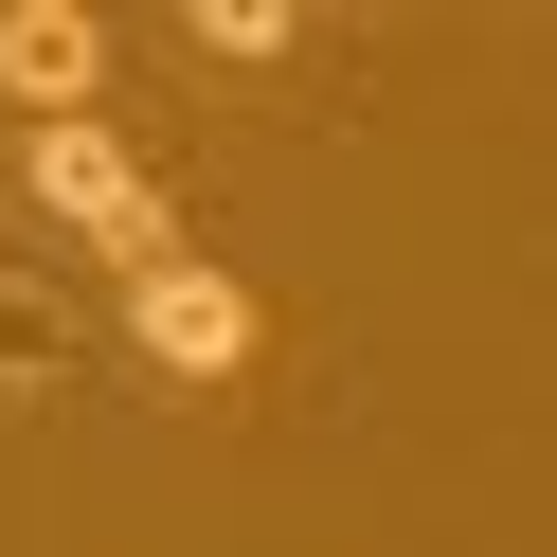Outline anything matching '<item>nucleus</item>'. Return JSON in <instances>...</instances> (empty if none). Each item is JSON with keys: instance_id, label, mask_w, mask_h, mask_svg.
I'll use <instances>...</instances> for the list:
<instances>
[{"instance_id": "obj_1", "label": "nucleus", "mask_w": 557, "mask_h": 557, "mask_svg": "<svg viewBox=\"0 0 557 557\" xmlns=\"http://www.w3.org/2000/svg\"><path fill=\"white\" fill-rule=\"evenodd\" d=\"M18 181H37V216H73L90 252H126V270H162V252H181V216H162V181L126 162V126H109V109L37 126V145H18Z\"/></svg>"}, {"instance_id": "obj_2", "label": "nucleus", "mask_w": 557, "mask_h": 557, "mask_svg": "<svg viewBox=\"0 0 557 557\" xmlns=\"http://www.w3.org/2000/svg\"><path fill=\"white\" fill-rule=\"evenodd\" d=\"M126 342H145L162 377H234L252 360V288L198 270V252H162V270H126Z\"/></svg>"}, {"instance_id": "obj_3", "label": "nucleus", "mask_w": 557, "mask_h": 557, "mask_svg": "<svg viewBox=\"0 0 557 557\" xmlns=\"http://www.w3.org/2000/svg\"><path fill=\"white\" fill-rule=\"evenodd\" d=\"M0 90L37 126H73L90 90H109V18H90V0H0Z\"/></svg>"}, {"instance_id": "obj_4", "label": "nucleus", "mask_w": 557, "mask_h": 557, "mask_svg": "<svg viewBox=\"0 0 557 557\" xmlns=\"http://www.w3.org/2000/svg\"><path fill=\"white\" fill-rule=\"evenodd\" d=\"M54 360H73V324H54V306H37V288H0V396H37V377H54Z\"/></svg>"}, {"instance_id": "obj_5", "label": "nucleus", "mask_w": 557, "mask_h": 557, "mask_svg": "<svg viewBox=\"0 0 557 557\" xmlns=\"http://www.w3.org/2000/svg\"><path fill=\"white\" fill-rule=\"evenodd\" d=\"M288 37H306L288 0H198V54H288Z\"/></svg>"}]
</instances>
